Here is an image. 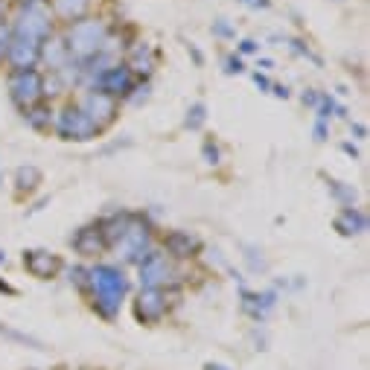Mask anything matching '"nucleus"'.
Listing matches in <instances>:
<instances>
[{
	"label": "nucleus",
	"mask_w": 370,
	"mask_h": 370,
	"mask_svg": "<svg viewBox=\"0 0 370 370\" xmlns=\"http://www.w3.org/2000/svg\"><path fill=\"white\" fill-rule=\"evenodd\" d=\"M85 292L91 295V307L97 309V315L105 318V321H111L123 309V300L128 295V277H125V271L120 266H111V263L91 266Z\"/></svg>",
	"instance_id": "obj_1"
},
{
	"label": "nucleus",
	"mask_w": 370,
	"mask_h": 370,
	"mask_svg": "<svg viewBox=\"0 0 370 370\" xmlns=\"http://www.w3.org/2000/svg\"><path fill=\"white\" fill-rule=\"evenodd\" d=\"M108 32H111V27H108V20L105 18H82L76 20V24H68V30H64V47H68L70 58L76 64H85L88 58H94L97 53H102V44H105V38Z\"/></svg>",
	"instance_id": "obj_2"
},
{
	"label": "nucleus",
	"mask_w": 370,
	"mask_h": 370,
	"mask_svg": "<svg viewBox=\"0 0 370 370\" xmlns=\"http://www.w3.org/2000/svg\"><path fill=\"white\" fill-rule=\"evenodd\" d=\"M15 38H27L35 44H44L53 35V15L47 4H32V6H18V15L9 20Z\"/></svg>",
	"instance_id": "obj_3"
},
{
	"label": "nucleus",
	"mask_w": 370,
	"mask_h": 370,
	"mask_svg": "<svg viewBox=\"0 0 370 370\" xmlns=\"http://www.w3.org/2000/svg\"><path fill=\"white\" fill-rule=\"evenodd\" d=\"M111 248L117 251V257H123V263H128V266H140L143 259L149 257V251L155 248V242H152V228H149V222L143 219V216L135 213V219L128 222L125 233L117 239V242H114Z\"/></svg>",
	"instance_id": "obj_4"
},
{
	"label": "nucleus",
	"mask_w": 370,
	"mask_h": 370,
	"mask_svg": "<svg viewBox=\"0 0 370 370\" xmlns=\"http://www.w3.org/2000/svg\"><path fill=\"white\" fill-rule=\"evenodd\" d=\"M53 132L61 140H79V143H85V140H94L99 135V128L88 120V114H85L76 102H68L61 111H56Z\"/></svg>",
	"instance_id": "obj_5"
},
{
	"label": "nucleus",
	"mask_w": 370,
	"mask_h": 370,
	"mask_svg": "<svg viewBox=\"0 0 370 370\" xmlns=\"http://www.w3.org/2000/svg\"><path fill=\"white\" fill-rule=\"evenodd\" d=\"M9 97L12 102L27 111V108L44 102V76H41L38 68H24V70H12L9 73Z\"/></svg>",
	"instance_id": "obj_6"
},
{
	"label": "nucleus",
	"mask_w": 370,
	"mask_h": 370,
	"mask_svg": "<svg viewBox=\"0 0 370 370\" xmlns=\"http://www.w3.org/2000/svg\"><path fill=\"white\" fill-rule=\"evenodd\" d=\"M137 274H140V286L143 289H164L169 283H175V263L158 248H152L149 257L137 266Z\"/></svg>",
	"instance_id": "obj_7"
},
{
	"label": "nucleus",
	"mask_w": 370,
	"mask_h": 370,
	"mask_svg": "<svg viewBox=\"0 0 370 370\" xmlns=\"http://www.w3.org/2000/svg\"><path fill=\"white\" fill-rule=\"evenodd\" d=\"M76 105L82 108L85 114H88V120L99 128V132L117 120V108H120V102H117L111 94H105V91H99V88H88Z\"/></svg>",
	"instance_id": "obj_8"
},
{
	"label": "nucleus",
	"mask_w": 370,
	"mask_h": 370,
	"mask_svg": "<svg viewBox=\"0 0 370 370\" xmlns=\"http://www.w3.org/2000/svg\"><path fill=\"white\" fill-rule=\"evenodd\" d=\"M135 85H137V79L132 76V70L125 68V61H117V64H111L91 88H99V91H105V94H111L117 102L120 99H128V94L135 91Z\"/></svg>",
	"instance_id": "obj_9"
},
{
	"label": "nucleus",
	"mask_w": 370,
	"mask_h": 370,
	"mask_svg": "<svg viewBox=\"0 0 370 370\" xmlns=\"http://www.w3.org/2000/svg\"><path fill=\"white\" fill-rule=\"evenodd\" d=\"M125 68L132 70V76L137 82H149V76L155 73V68H158V50L152 47L149 41H135V44L128 47Z\"/></svg>",
	"instance_id": "obj_10"
},
{
	"label": "nucleus",
	"mask_w": 370,
	"mask_h": 370,
	"mask_svg": "<svg viewBox=\"0 0 370 370\" xmlns=\"http://www.w3.org/2000/svg\"><path fill=\"white\" fill-rule=\"evenodd\" d=\"M199 251H202V239L190 230H172L164 239V254L169 259H187V257H195Z\"/></svg>",
	"instance_id": "obj_11"
},
{
	"label": "nucleus",
	"mask_w": 370,
	"mask_h": 370,
	"mask_svg": "<svg viewBox=\"0 0 370 370\" xmlns=\"http://www.w3.org/2000/svg\"><path fill=\"white\" fill-rule=\"evenodd\" d=\"M137 318L146 323H155L166 315V292L164 289H143L137 295V307H135Z\"/></svg>",
	"instance_id": "obj_12"
},
{
	"label": "nucleus",
	"mask_w": 370,
	"mask_h": 370,
	"mask_svg": "<svg viewBox=\"0 0 370 370\" xmlns=\"http://www.w3.org/2000/svg\"><path fill=\"white\" fill-rule=\"evenodd\" d=\"M97 0H50L47 9L53 15V20H61V24H76V20L88 18Z\"/></svg>",
	"instance_id": "obj_13"
},
{
	"label": "nucleus",
	"mask_w": 370,
	"mask_h": 370,
	"mask_svg": "<svg viewBox=\"0 0 370 370\" xmlns=\"http://www.w3.org/2000/svg\"><path fill=\"white\" fill-rule=\"evenodd\" d=\"M70 245H73L76 254H82V257H97V254H102V251L108 248L99 222H97V225H88V228H79V230L70 236Z\"/></svg>",
	"instance_id": "obj_14"
},
{
	"label": "nucleus",
	"mask_w": 370,
	"mask_h": 370,
	"mask_svg": "<svg viewBox=\"0 0 370 370\" xmlns=\"http://www.w3.org/2000/svg\"><path fill=\"white\" fill-rule=\"evenodd\" d=\"M24 266H27V271L32 277L50 280V277H56L61 271V259L56 254H50V251H27L24 254Z\"/></svg>",
	"instance_id": "obj_15"
},
{
	"label": "nucleus",
	"mask_w": 370,
	"mask_h": 370,
	"mask_svg": "<svg viewBox=\"0 0 370 370\" xmlns=\"http://www.w3.org/2000/svg\"><path fill=\"white\" fill-rule=\"evenodd\" d=\"M274 307H277V292H248V289H242V312L251 315L257 323H263Z\"/></svg>",
	"instance_id": "obj_16"
},
{
	"label": "nucleus",
	"mask_w": 370,
	"mask_h": 370,
	"mask_svg": "<svg viewBox=\"0 0 370 370\" xmlns=\"http://www.w3.org/2000/svg\"><path fill=\"white\" fill-rule=\"evenodd\" d=\"M38 61H44L50 73H61L64 68H70V64H73L68 47H64V41H61V38H53V35L44 41V47H41V58H38Z\"/></svg>",
	"instance_id": "obj_17"
},
{
	"label": "nucleus",
	"mask_w": 370,
	"mask_h": 370,
	"mask_svg": "<svg viewBox=\"0 0 370 370\" xmlns=\"http://www.w3.org/2000/svg\"><path fill=\"white\" fill-rule=\"evenodd\" d=\"M335 230L341 236H362L367 230V216L359 207H341L335 216Z\"/></svg>",
	"instance_id": "obj_18"
},
{
	"label": "nucleus",
	"mask_w": 370,
	"mask_h": 370,
	"mask_svg": "<svg viewBox=\"0 0 370 370\" xmlns=\"http://www.w3.org/2000/svg\"><path fill=\"white\" fill-rule=\"evenodd\" d=\"M53 117H56V111H53V105H47V102H38V105H32V108H27V111H24L27 125L35 128V132H50Z\"/></svg>",
	"instance_id": "obj_19"
},
{
	"label": "nucleus",
	"mask_w": 370,
	"mask_h": 370,
	"mask_svg": "<svg viewBox=\"0 0 370 370\" xmlns=\"http://www.w3.org/2000/svg\"><path fill=\"white\" fill-rule=\"evenodd\" d=\"M326 190H330V195H333V202H335V204H341V207H356L359 192H356L353 184H344V181L330 178V181H326Z\"/></svg>",
	"instance_id": "obj_20"
},
{
	"label": "nucleus",
	"mask_w": 370,
	"mask_h": 370,
	"mask_svg": "<svg viewBox=\"0 0 370 370\" xmlns=\"http://www.w3.org/2000/svg\"><path fill=\"white\" fill-rule=\"evenodd\" d=\"M318 120H323V123H330L333 117H341V120H347V108L344 105H338L330 94H321V102H318Z\"/></svg>",
	"instance_id": "obj_21"
},
{
	"label": "nucleus",
	"mask_w": 370,
	"mask_h": 370,
	"mask_svg": "<svg viewBox=\"0 0 370 370\" xmlns=\"http://www.w3.org/2000/svg\"><path fill=\"white\" fill-rule=\"evenodd\" d=\"M15 184H18V192H32L38 184H41V172L35 169V166H20L18 172H15Z\"/></svg>",
	"instance_id": "obj_22"
},
{
	"label": "nucleus",
	"mask_w": 370,
	"mask_h": 370,
	"mask_svg": "<svg viewBox=\"0 0 370 370\" xmlns=\"http://www.w3.org/2000/svg\"><path fill=\"white\" fill-rule=\"evenodd\" d=\"M204 123H207V105L204 102H192L187 117H184V128H190V132H199Z\"/></svg>",
	"instance_id": "obj_23"
},
{
	"label": "nucleus",
	"mask_w": 370,
	"mask_h": 370,
	"mask_svg": "<svg viewBox=\"0 0 370 370\" xmlns=\"http://www.w3.org/2000/svg\"><path fill=\"white\" fill-rule=\"evenodd\" d=\"M245 248V263H248V269L254 271V274H259V271H266L269 269V263H266V257H263V251H257L254 245H242Z\"/></svg>",
	"instance_id": "obj_24"
},
{
	"label": "nucleus",
	"mask_w": 370,
	"mask_h": 370,
	"mask_svg": "<svg viewBox=\"0 0 370 370\" xmlns=\"http://www.w3.org/2000/svg\"><path fill=\"white\" fill-rule=\"evenodd\" d=\"M202 158H204V164H210V166H219V164H222V152H219V143L207 137V140L202 143Z\"/></svg>",
	"instance_id": "obj_25"
},
{
	"label": "nucleus",
	"mask_w": 370,
	"mask_h": 370,
	"mask_svg": "<svg viewBox=\"0 0 370 370\" xmlns=\"http://www.w3.org/2000/svg\"><path fill=\"white\" fill-rule=\"evenodd\" d=\"M213 35L216 38H222V41H230V38H236V30H233V24L228 18H219V20H213Z\"/></svg>",
	"instance_id": "obj_26"
},
{
	"label": "nucleus",
	"mask_w": 370,
	"mask_h": 370,
	"mask_svg": "<svg viewBox=\"0 0 370 370\" xmlns=\"http://www.w3.org/2000/svg\"><path fill=\"white\" fill-rule=\"evenodd\" d=\"M9 41H12V27H9V20H0V64L6 61Z\"/></svg>",
	"instance_id": "obj_27"
},
{
	"label": "nucleus",
	"mask_w": 370,
	"mask_h": 370,
	"mask_svg": "<svg viewBox=\"0 0 370 370\" xmlns=\"http://www.w3.org/2000/svg\"><path fill=\"white\" fill-rule=\"evenodd\" d=\"M289 50H292L295 56H300V58H309L312 64H321V58H318V56H315L307 44H303V41H297V38H292V41H289Z\"/></svg>",
	"instance_id": "obj_28"
},
{
	"label": "nucleus",
	"mask_w": 370,
	"mask_h": 370,
	"mask_svg": "<svg viewBox=\"0 0 370 370\" xmlns=\"http://www.w3.org/2000/svg\"><path fill=\"white\" fill-rule=\"evenodd\" d=\"M225 73L228 76H236V73H242L245 70V61H242V56H225Z\"/></svg>",
	"instance_id": "obj_29"
},
{
	"label": "nucleus",
	"mask_w": 370,
	"mask_h": 370,
	"mask_svg": "<svg viewBox=\"0 0 370 370\" xmlns=\"http://www.w3.org/2000/svg\"><path fill=\"white\" fill-rule=\"evenodd\" d=\"M146 99H149V82H137V85H135V91L128 94V99H125V102L140 105V102H146Z\"/></svg>",
	"instance_id": "obj_30"
},
{
	"label": "nucleus",
	"mask_w": 370,
	"mask_h": 370,
	"mask_svg": "<svg viewBox=\"0 0 370 370\" xmlns=\"http://www.w3.org/2000/svg\"><path fill=\"white\" fill-rule=\"evenodd\" d=\"M68 274H70V283H73V286L85 292V283H88V269H85V266H76V269H70Z\"/></svg>",
	"instance_id": "obj_31"
},
{
	"label": "nucleus",
	"mask_w": 370,
	"mask_h": 370,
	"mask_svg": "<svg viewBox=\"0 0 370 370\" xmlns=\"http://www.w3.org/2000/svg\"><path fill=\"white\" fill-rule=\"evenodd\" d=\"M312 135H315V140H318V143H323L326 137H330V125H326L323 120H315V128H312Z\"/></svg>",
	"instance_id": "obj_32"
},
{
	"label": "nucleus",
	"mask_w": 370,
	"mask_h": 370,
	"mask_svg": "<svg viewBox=\"0 0 370 370\" xmlns=\"http://www.w3.org/2000/svg\"><path fill=\"white\" fill-rule=\"evenodd\" d=\"M300 102H303V105H309V108H318V102H321V94L309 88V91H303V94H300Z\"/></svg>",
	"instance_id": "obj_33"
},
{
	"label": "nucleus",
	"mask_w": 370,
	"mask_h": 370,
	"mask_svg": "<svg viewBox=\"0 0 370 370\" xmlns=\"http://www.w3.org/2000/svg\"><path fill=\"white\" fill-rule=\"evenodd\" d=\"M259 50V44L254 38H245V41H239V56H251V53H257Z\"/></svg>",
	"instance_id": "obj_34"
},
{
	"label": "nucleus",
	"mask_w": 370,
	"mask_h": 370,
	"mask_svg": "<svg viewBox=\"0 0 370 370\" xmlns=\"http://www.w3.org/2000/svg\"><path fill=\"white\" fill-rule=\"evenodd\" d=\"M254 85H257V88L263 91V94H269V91H271V79H269L266 73H254Z\"/></svg>",
	"instance_id": "obj_35"
},
{
	"label": "nucleus",
	"mask_w": 370,
	"mask_h": 370,
	"mask_svg": "<svg viewBox=\"0 0 370 370\" xmlns=\"http://www.w3.org/2000/svg\"><path fill=\"white\" fill-rule=\"evenodd\" d=\"M245 9H269L271 6V0H239Z\"/></svg>",
	"instance_id": "obj_36"
},
{
	"label": "nucleus",
	"mask_w": 370,
	"mask_h": 370,
	"mask_svg": "<svg viewBox=\"0 0 370 370\" xmlns=\"http://www.w3.org/2000/svg\"><path fill=\"white\" fill-rule=\"evenodd\" d=\"M269 94H274V97H280V99H289V88H286V85H274L271 82V91Z\"/></svg>",
	"instance_id": "obj_37"
},
{
	"label": "nucleus",
	"mask_w": 370,
	"mask_h": 370,
	"mask_svg": "<svg viewBox=\"0 0 370 370\" xmlns=\"http://www.w3.org/2000/svg\"><path fill=\"white\" fill-rule=\"evenodd\" d=\"M350 132L356 135V140H367V128L362 123H350Z\"/></svg>",
	"instance_id": "obj_38"
},
{
	"label": "nucleus",
	"mask_w": 370,
	"mask_h": 370,
	"mask_svg": "<svg viewBox=\"0 0 370 370\" xmlns=\"http://www.w3.org/2000/svg\"><path fill=\"white\" fill-rule=\"evenodd\" d=\"M190 53H192V58H195V64H199V68H202V64H204V56H202V50H199V47H195V44H190Z\"/></svg>",
	"instance_id": "obj_39"
},
{
	"label": "nucleus",
	"mask_w": 370,
	"mask_h": 370,
	"mask_svg": "<svg viewBox=\"0 0 370 370\" xmlns=\"http://www.w3.org/2000/svg\"><path fill=\"white\" fill-rule=\"evenodd\" d=\"M341 149H344V152H347V155H353V158H359V149H356V146H353V143H344V146H341Z\"/></svg>",
	"instance_id": "obj_40"
},
{
	"label": "nucleus",
	"mask_w": 370,
	"mask_h": 370,
	"mask_svg": "<svg viewBox=\"0 0 370 370\" xmlns=\"http://www.w3.org/2000/svg\"><path fill=\"white\" fill-rule=\"evenodd\" d=\"M259 68H263V70H271L274 61H271V58H259Z\"/></svg>",
	"instance_id": "obj_41"
},
{
	"label": "nucleus",
	"mask_w": 370,
	"mask_h": 370,
	"mask_svg": "<svg viewBox=\"0 0 370 370\" xmlns=\"http://www.w3.org/2000/svg\"><path fill=\"white\" fill-rule=\"evenodd\" d=\"M204 370H230V367H225V364H207Z\"/></svg>",
	"instance_id": "obj_42"
},
{
	"label": "nucleus",
	"mask_w": 370,
	"mask_h": 370,
	"mask_svg": "<svg viewBox=\"0 0 370 370\" xmlns=\"http://www.w3.org/2000/svg\"><path fill=\"white\" fill-rule=\"evenodd\" d=\"M0 20H6V6H4V0H0Z\"/></svg>",
	"instance_id": "obj_43"
},
{
	"label": "nucleus",
	"mask_w": 370,
	"mask_h": 370,
	"mask_svg": "<svg viewBox=\"0 0 370 370\" xmlns=\"http://www.w3.org/2000/svg\"><path fill=\"white\" fill-rule=\"evenodd\" d=\"M0 263H6V254L4 251H0Z\"/></svg>",
	"instance_id": "obj_44"
}]
</instances>
